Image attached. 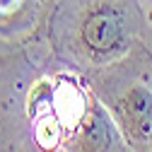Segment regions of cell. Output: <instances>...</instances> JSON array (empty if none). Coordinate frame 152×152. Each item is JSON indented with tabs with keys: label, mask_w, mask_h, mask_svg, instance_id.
Listing matches in <instances>:
<instances>
[{
	"label": "cell",
	"mask_w": 152,
	"mask_h": 152,
	"mask_svg": "<svg viewBox=\"0 0 152 152\" xmlns=\"http://www.w3.org/2000/svg\"><path fill=\"white\" fill-rule=\"evenodd\" d=\"M150 12H152V10H150Z\"/></svg>",
	"instance_id": "277c9868"
},
{
	"label": "cell",
	"mask_w": 152,
	"mask_h": 152,
	"mask_svg": "<svg viewBox=\"0 0 152 152\" xmlns=\"http://www.w3.org/2000/svg\"><path fill=\"white\" fill-rule=\"evenodd\" d=\"M102 99V97H99ZM133 152H152V85L145 77L121 80L102 99Z\"/></svg>",
	"instance_id": "7a4b0ae2"
},
{
	"label": "cell",
	"mask_w": 152,
	"mask_h": 152,
	"mask_svg": "<svg viewBox=\"0 0 152 152\" xmlns=\"http://www.w3.org/2000/svg\"><path fill=\"white\" fill-rule=\"evenodd\" d=\"M65 150L68 152H133L123 140L111 111L99 99L97 92L92 94V102L85 116L65 138Z\"/></svg>",
	"instance_id": "3957f363"
},
{
	"label": "cell",
	"mask_w": 152,
	"mask_h": 152,
	"mask_svg": "<svg viewBox=\"0 0 152 152\" xmlns=\"http://www.w3.org/2000/svg\"><path fill=\"white\" fill-rule=\"evenodd\" d=\"M138 36L135 10L128 0H82L70 29V46L92 70L128 58Z\"/></svg>",
	"instance_id": "6da1fadb"
}]
</instances>
